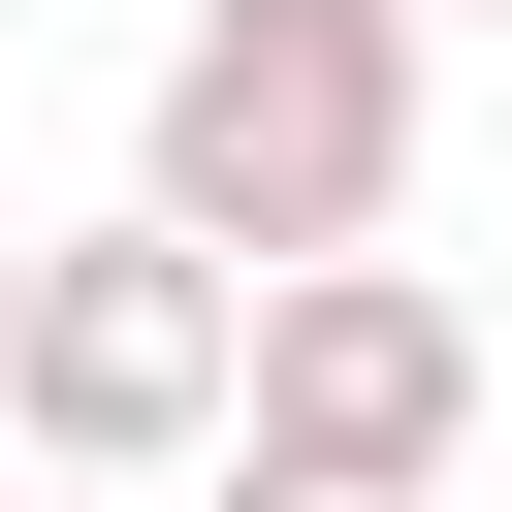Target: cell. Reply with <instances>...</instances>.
<instances>
[{
	"label": "cell",
	"mask_w": 512,
	"mask_h": 512,
	"mask_svg": "<svg viewBox=\"0 0 512 512\" xmlns=\"http://www.w3.org/2000/svg\"><path fill=\"white\" fill-rule=\"evenodd\" d=\"M416 32H448V0H416Z\"/></svg>",
	"instance_id": "7"
},
{
	"label": "cell",
	"mask_w": 512,
	"mask_h": 512,
	"mask_svg": "<svg viewBox=\"0 0 512 512\" xmlns=\"http://www.w3.org/2000/svg\"><path fill=\"white\" fill-rule=\"evenodd\" d=\"M192 512H448V480H320V448H192Z\"/></svg>",
	"instance_id": "4"
},
{
	"label": "cell",
	"mask_w": 512,
	"mask_h": 512,
	"mask_svg": "<svg viewBox=\"0 0 512 512\" xmlns=\"http://www.w3.org/2000/svg\"><path fill=\"white\" fill-rule=\"evenodd\" d=\"M224 448L448 480V448H480V288H416V256H256V384H224Z\"/></svg>",
	"instance_id": "3"
},
{
	"label": "cell",
	"mask_w": 512,
	"mask_h": 512,
	"mask_svg": "<svg viewBox=\"0 0 512 512\" xmlns=\"http://www.w3.org/2000/svg\"><path fill=\"white\" fill-rule=\"evenodd\" d=\"M128 192L192 256H384L416 224V0H160Z\"/></svg>",
	"instance_id": "1"
},
{
	"label": "cell",
	"mask_w": 512,
	"mask_h": 512,
	"mask_svg": "<svg viewBox=\"0 0 512 512\" xmlns=\"http://www.w3.org/2000/svg\"><path fill=\"white\" fill-rule=\"evenodd\" d=\"M224 384H256V256H192L160 192L128 224H32V288H0V448L32 480H192Z\"/></svg>",
	"instance_id": "2"
},
{
	"label": "cell",
	"mask_w": 512,
	"mask_h": 512,
	"mask_svg": "<svg viewBox=\"0 0 512 512\" xmlns=\"http://www.w3.org/2000/svg\"><path fill=\"white\" fill-rule=\"evenodd\" d=\"M32 512H192V480H32Z\"/></svg>",
	"instance_id": "5"
},
{
	"label": "cell",
	"mask_w": 512,
	"mask_h": 512,
	"mask_svg": "<svg viewBox=\"0 0 512 512\" xmlns=\"http://www.w3.org/2000/svg\"><path fill=\"white\" fill-rule=\"evenodd\" d=\"M0 288H32V224H0Z\"/></svg>",
	"instance_id": "6"
}]
</instances>
